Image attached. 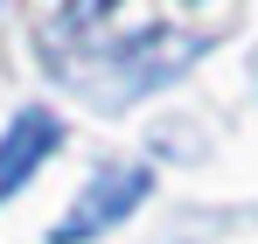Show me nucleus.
<instances>
[{
    "label": "nucleus",
    "mask_w": 258,
    "mask_h": 244,
    "mask_svg": "<svg viewBox=\"0 0 258 244\" xmlns=\"http://www.w3.org/2000/svg\"><path fill=\"white\" fill-rule=\"evenodd\" d=\"M105 7H112V0H70V21H98Z\"/></svg>",
    "instance_id": "obj_3"
},
{
    "label": "nucleus",
    "mask_w": 258,
    "mask_h": 244,
    "mask_svg": "<svg viewBox=\"0 0 258 244\" xmlns=\"http://www.w3.org/2000/svg\"><path fill=\"white\" fill-rule=\"evenodd\" d=\"M147 189H154V174H147V167H98V174L84 181V196L63 209V223L49 230V244H91L98 230L126 223L133 209L147 203Z\"/></svg>",
    "instance_id": "obj_1"
},
{
    "label": "nucleus",
    "mask_w": 258,
    "mask_h": 244,
    "mask_svg": "<svg viewBox=\"0 0 258 244\" xmlns=\"http://www.w3.org/2000/svg\"><path fill=\"white\" fill-rule=\"evenodd\" d=\"M56 147H63V119H56V112H42V105L14 112V126L0 133V203H7V196H14Z\"/></svg>",
    "instance_id": "obj_2"
}]
</instances>
